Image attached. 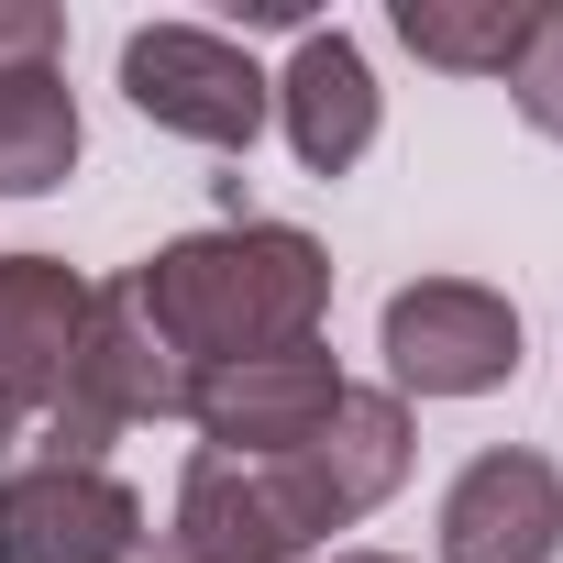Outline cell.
<instances>
[{
	"label": "cell",
	"mask_w": 563,
	"mask_h": 563,
	"mask_svg": "<svg viewBox=\"0 0 563 563\" xmlns=\"http://www.w3.org/2000/svg\"><path fill=\"white\" fill-rule=\"evenodd\" d=\"M133 299L210 376V365H254V354H299L332 299V265L310 232L243 221V232H199V243H166L155 265H133Z\"/></svg>",
	"instance_id": "obj_1"
},
{
	"label": "cell",
	"mask_w": 563,
	"mask_h": 563,
	"mask_svg": "<svg viewBox=\"0 0 563 563\" xmlns=\"http://www.w3.org/2000/svg\"><path fill=\"white\" fill-rule=\"evenodd\" d=\"M398 464H409V420H398V398H365V387H343V409H332V420H321L299 453L243 464V475H254V497L276 508L288 552H299V541H321V530L365 519V508L398 486Z\"/></svg>",
	"instance_id": "obj_2"
},
{
	"label": "cell",
	"mask_w": 563,
	"mask_h": 563,
	"mask_svg": "<svg viewBox=\"0 0 563 563\" xmlns=\"http://www.w3.org/2000/svg\"><path fill=\"white\" fill-rule=\"evenodd\" d=\"M122 89H133L144 122H166V133H188V144H221V155H243V144L265 133V78H254V56L221 45V34H199V23L133 34V45H122Z\"/></svg>",
	"instance_id": "obj_3"
},
{
	"label": "cell",
	"mask_w": 563,
	"mask_h": 563,
	"mask_svg": "<svg viewBox=\"0 0 563 563\" xmlns=\"http://www.w3.org/2000/svg\"><path fill=\"white\" fill-rule=\"evenodd\" d=\"M387 365L420 398H475L519 365V310L475 276H420V288L387 299Z\"/></svg>",
	"instance_id": "obj_4"
},
{
	"label": "cell",
	"mask_w": 563,
	"mask_h": 563,
	"mask_svg": "<svg viewBox=\"0 0 563 563\" xmlns=\"http://www.w3.org/2000/svg\"><path fill=\"white\" fill-rule=\"evenodd\" d=\"M78 343H89V288L45 254H12L0 265V442L78 398Z\"/></svg>",
	"instance_id": "obj_5"
},
{
	"label": "cell",
	"mask_w": 563,
	"mask_h": 563,
	"mask_svg": "<svg viewBox=\"0 0 563 563\" xmlns=\"http://www.w3.org/2000/svg\"><path fill=\"white\" fill-rule=\"evenodd\" d=\"M332 409H343V376H332L321 343H299V354H254V365H210L199 398H188V420H199L210 453H232V464L299 453Z\"/></svg>",
	"instance_id": "obj_6"
},
{
	"label": "cell",
	"mask_w": 563,
	"mask_h": 563,
	"mask_svg": "<svg viewBox=\"0 0 563 563\" xmlns=\"http://www.w3.org/2000/svg\"><path fill=\"white\" fill-rule=\"evenodd\" d=\"M144 552V508L100 464H34L0 475V563H122Z\"/></svg>",
	"instance_id": "obj_7"
},
{
	"label": "cell",
	"mask_w": 563,
	"mask_h": 563,
	"mask_svg": "<svg viewBox=\"0 0 563 563\" xmlns=\"http://www.w3.org/2000/svg\"><path fill=\"white\" fill-rule=\"evenodd\" d=\"M563 552V475L541 453H475L442 497V563H552Z\"/></svg>",
	"instance_id": "obj_8"
},
{
	"label": "cell",
	"mask_w": 563,
	"mask_h": 563,
	"mask_svg": "<svg viewBox=\"0 0 563 563\" xmlns=\"http://www.w3.org/2000/svg\"><path fill=\"white\" fill-rule=\"evenodd\" d=\"M276 100H288V144H299L310 177H343V166L376 144V78H365L354 34H299Z\"/></svg>",
	"instance_id": "obj_9"
},
{
	"label": "cell",
	"mask_w": 563,
	"mask_h": 563,
	"mask_svg": "<svg viewBox=\"0 0 563 563\" xmlns=\"http://www.w3.org/2000/svg\"><path fill=\"white\" fill-rule=\"evenodd\" d=\"M155 563H288V530L254 497V475L232 453H199L177 486V530L155 541Z\"/></svg>",
	"instance_id": "obj_10"
},
{
	"label": "cell",
	"mask_w": 563,
	"mask_h": 563,
	"mask_svg": "<svg viewBox=\"0 0 563 563\" xmlns=\"http://www.w3.org/2000/svg\"><path fill=\"white\" fill-rule=\"evenodd\" d=\"M78 166V111L56 67H0V199H34Z\"/></svg>",
	"instance_id": "obj_11"
},
{
	"label": "cell",
	"mask_w": 563,
	"mask_h": 563,
	"mask_svg": "<svg viewBox=\"0 0 563 563\" xmlns=\"http://www.w3.org/2000/svg\"><path fill=\"white\" fill-rule=\"evenodd\" d=\"M398 34H409V56H431V67L508 78V67H519V45H530V12H431V0H409Z\"/></svg>",
	"instance_id": "obj_12"
},
{
	"label": "cell",
	"mask_w": 563,
	"mask_h": 563,
	"mask_svg": "<svg viewBox=\"0 0 563 563\" xmlns=\"http://www.w3.org/2000/svg\"><path fill=\"white\" fill-rule=\"evenodd\" d=\"M508 89H519V111H530V122L563 144V12H530V45H519Z\"/></svg>",
	"instance_id": "obj_13"
},
{
	"label": "cell",
	"mask_w": 563,
	"mask_h": 563,
	"mask_svg": "<svg viewBox=\"0 0 563 563\" xmlns=\"http://www.w3.org/2000/svg\"><path fill=\"white\" fill-rule=\"evenodd\" d=\"M56 56V12H0V67H45Z\"/></svg>",
	"instance_id": "obj_14"
},
{
	"label": "cell",
	"mask_w": 563,
	"mask_h": 563,
	"mask_svg": "<svg viewBox=\"0 0 563 563\" xmlns=\"http://www.w3.org/2000/svg\"><path fill=\"white\" fill-rule=\"evenodd\" d=\"M343 563H387V552H343Z\"/></svg>",
	"instance_id": "obj_15"
}]
</instances>
